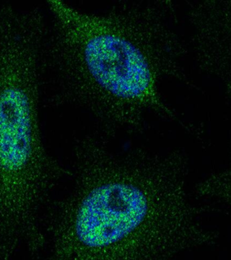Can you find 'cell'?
Returning <instances> with one entry per match:
<instances>
[{"instance_id":"6da1fadb","label":"cell","mask_w":231,"mask_h":260,"mask_svg":"<svg viewBox=\"0 0 231 260\" xmlns=\"http://www.w3.org/2000/svg\"><path fill=\"white\" fill-rule=\"evenodd\" d=\"M109 141L75 146L70 190L44 223L48 260L171 259L198 239L181 162Z\"/></svg>"},{"instance_id":"7a4b0ae2","label":"cell","mask_w":231,"mask_h":260,"mask_svg":"<svg viewBox=\"0 0 231 260\" xmlns=\"http://www.w3.org/2000/svg\"><path fill=\"white\" fill-rule=\"evenodd\" d=\"M49 60L60 99L84 108L111 130L136 131L148 115L169 114L162 81L171 69L164 2L120 4L104 11L49 1Z\"/></svg>"},{"instance_id":"3957f363","label":"cell","mask_w":231,"mask_h":260,"mask_svg":"<svg viewBox=\"0 0 231 260\" xmlns=\"http://www.w3.org/2000/svg\"><path fill=\"white\" fill-rule=\"evenodd\" d=\"M0 260H7L5 254H4L3 250L2 249L1 246H0Z\"/></svg>"}]
</instances>
